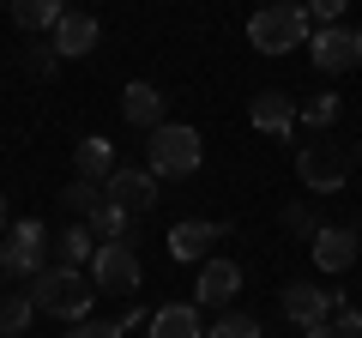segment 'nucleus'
I'll use <instances>...</instances> for the list:
<instances>
[{"mask_svg":"<svg viewBox=\"0 0 362 338\" xmlns=\"http://www.w3.org/2000/svg\"><path fill=\"white\" fill-rule=\"evenodd\" d=\"M30 302H37V314H54V320L78 326V320H90L97 284H90V272H78V266H49V272L30 278Z\"/></svg>","mask_w":362,"mask_h":338,"instance_id":"f257e3e1","label":"nucleus"},{"mask_svg":"<svg viewBox=\"0 0 362 338\" xmlns=\"http://www.w3.org/2000/svg\"><path fill=\"white\" fill-rule=\"evenodd\" d=\"M308 37H314V18H308V6H296V0L254 6V18H247V42H254L259 54H290Z\"/></svg>","mask_w":362,"mask_h":338,"instance_id":"f03ea898","label":"nucleus"},{"mask_svg":"<svg viewBox=\"0 0 362 338\" xmlns=\"http://www.w3.org/2000/svg\"><path fill=\"white\" fill-rule=\"evenodd\" d=\"M199 163H206V139L194 127H181V121H163L151 133V145H145V169L157 182H187Z\"/></svg>","mask_w":362,"mask_h":338,"instance_id":"7ed1b4c3","label":"nucleus"},{"mask_svg":"<svg viewBox=\"0 0 362 338\" xmlns=\"http://www.w3.org/2000/svg\"><path fill=\"white\" fill-rule=\"evenodd\" d=\"M0 272L25 278V284L37 272H49V230H42V218H18L6 230V242H0Z\"/></svg>","mask_w":362,"mask_h":338,"instance_id":"20e7f679","label":"nucleus"},{"mask_svg":"<svg viewBox=\"0 0 362 338\" xmlns=\"http://www.w3.org/2000/svg\"><path fill=\"white\" fill-rule=\"evenodd\" d=\"M308 61L320 66L326 78L362 66V30H356V25H320V30L308 37Z\"/></svg>","mask_w":362,"mask_h":338,"instance_id":"39448f33","label":"nucleus"},{"mask_svg":"<svg viewBox=\"0 0 362 338\" xmlns=\"http://www.w3.org/2000/svg\"><path fill=\"white\" fill-rule=\"evenodd\" d=\"M90 284H97V296H133L139 290V254H133V242L121 235V242H103L97 247V260H90Z\"/></svg>","mask_w":362,"mask_h":338,"instance_id":"423d86ee","label":"nucleus"},{"mask_svg":"<svg viewBox=\"0 0 362 338\" xmlns=\"http://www.w3.org/2000/svg\"><path fill=\"white\" fill-rule=\"evenodd\" d=\"M296 175H302V187H308V194H338V187L350 182V157L338 151V145H302Z\"/></svg>","mask_w":362,"mask_h":338,"instance_id":"0eeeda50","label":"nucleus"},{"mask_svg":"<svg viewBox=\"0 0 362 338\" xmlns=\"http://www.w3.org/2000/svg\"><path fill=\"white\" fill-rule=\"evenodd\" d=\"M278 308H284L290 326L308 332V326H326L338 314V296H332V290H320V284H284V290H278Z\"/></svg>","mask_w":362,"mask_h":338,"instance_id":"6e6552de","label":"nucleus"},{"mask_svg":"<svg viewBox=\"0 0 362 338\" xmlns=\"http://www.w3.org/2000/svg\"><path fill=\"white\" fill-rule=\"evenodd\" d=\"M247 115H254V127L266 133V139H290L296 133V97L290 91H254V103H247Z\"/></svg>","mask_w":362,"mask_h":338,"instance_id":"1a4fd4ad","label":"nucleus"},{"mask_svg":"<svg viewBox=\"0 0 362 338\" xmlns=\"http://www.w3.org/2000/svg\"><path fill=\"white\" fill-rule=\"evenodd\" d=\"M235 290H242V266L235 260H199V284H194L199 308H230Z\"/></svg>","mask_w":362,"mask_h":338,"instance_id":"9d476101","label":"nucleus"},{"mask_svg":"<svg viewBox=\"0 0 362 338\" xmlns=\"http://www.w3.org/2000/svg\"><path fill=\"white\" fill-rule=\"evenodd\" d=\"M163 109H169V97L157 91L151 78H133L127 91H121V115H127V127L157 133V127H163Z\"/></svg>","mask_w":362,"mask_h":338,"instance_id":"9b49d317","label":"nucleus"},{"mask_svg":"<svg viewBox=\"0 0 362 338\" xmlns=\"http://www.w3.org/2000/svg\"><path fill=\"white\" fill-rule=\"evenodd\" d=\"M314 266H320L326 278L350 272V266H356V235H350L344 223H320V235H314Z\"/></svg>","mask_w":362,"mask_h":338,"instance_id":"f8f14e48","label":"nucleus"},{"mask_svg":"<svg viewBox=\"0 0 362 338\" xmlns=\"http://www.w3.org/2000/svg\"><path fill=\"white\" fill-rule=\"evenodd\" d=\"M103 194L115 199V206H127L133 218H139V211H151V206H157V175H151V169H115Z\"/></svg>","mask_w":362,"mask_h":338,"instance_id":"ddd939ff","label":"nucleus"},{"mask_svg":"<svg viewBox=\"0 0 362 338\" xmlns=\"http://www.w3.org/2000/svg\"><path fill=\"white\" fill-rule=\"evenodd\" d=\"M145 338H206L199 302H163V308L145 320Z\"/></svg>","mask_w":362,"mask_h":338,"instance_id":"4468645a","label":"nucleus"},{"mask_svg":"<svg viewBox=\"0 0 362 338\" xmlns=\"http://www.w3.org/2000/svg\"><path fill=\"white\" fill-rule=\"evenodd\" d=\"M230 235V223H206V218H181L175 230H169V254L175 260H206V247L223 242Z\"/></svg>","mask_w":362,"mask_h":338,"instance_id":"2eb2a0df","label":"nucleus"},{"mask_svg":"<svg viewBox=\"0 0 362 338\" xmlns=\"http://www.w3.org/2000/svg\"><path fill=\"white\" fill-rule=\"evenodd\" d=\"M97 37H103V25L90 13H61V25H54V54H61V61H78V54L97 49Z\"/></svg>","mask_w":362,"mask_h":338,"instance_id":"dca6fc26","label":"nucleus"},{"mask_svg":"<svg viewBox=\"0 0 362 338\" xmlns=\"http://www.w3.org/2000/svg\"><path fill=\"white\" fill-rule=\"evenodd\" d=\"M115 145L103 139V133H90V139H78V151H73V175L78 182H97V187H109V175H115Z\"/></svg>","mask_w":362,"mask_h":338,"instance_id":"f3484780","label":"nucleus"},{"mask_svg":"<svg viewBox=\"0 0 362 338\" xmlns=\"http://www.w3.org/2000/svg\"><path fill=\"white\" fill-rule=\"evenodd\" d=\"M338 115H344V97H338V91H314L308 97V103H302V127H308V133H332L338 127Z\"/></svg>","mask_w":362,"mask_h":338,"instance_id":"a211bd4d","label":"nucleus"},{"mask_svg":"<svg viewBox=\"0 0 362 338\" xmlns=\"http://www.w3.org/2000/svg\"><path fill=\"white\" fill-rule=\"evenodd\" d=\"M30 320H37V302H30V290H0V338H18Z\"/></svg>","mask_w":362,"mask_h":338,"instance_id":"6ab92c4d","label":"nucleus"},{"mask_svg":"<svg viewBox=\"0 0 362 338\" xmlns=\"http://www.w3.org/2000/svg\"><path fill=\"white\" fill-rule=\"evenodd\" d=\"M6 13H13L18 30H54L61 25V0H13Z\"/></svg>","mask_w":362,"mask_h":338,"instance_id":"aec40b11","label":"nucleus"},{"mask_svg":"<svg viewBox=\"0 0 362 338\" xmlns=\"http://www.w3.org/2000/svg\"><path fill=\"white\" fill-rule=\"evenodd\" d=\"M85 223H90V235H97V242H121V235H127V223H133V211H127V206H115V199L103 194V206L90 211Z\"/></svg>","mask_w":362,"mask_h":338,"instance_id":"412c9836","label":"nucleus"},{"mask_svg":"<svg viewBox=\"0 0 362 338\" xmlns=\"http://www.w3.org/2000/svg\"><path fill=\"white\" fill-rule=\"evenodd\" d=\"M97 235H90V223H73V230H61V266H90L97 260Z\"/></svg>","mask_w":362,"mask_h":338,"instance_id":"4be33fe9","label":"nucleus"},{"mask_svg":"<svg viewBox=\"0 0 362 338\" xmlns=\"http://www.w3.org/2000/svg\"><path fill=\"white\" fill-rule=\"evenodd\" d=\"M206 338H266V326H259L254 314H242V308H223L218 320L206 326Z\"/></svg>","mask_w":362,"mask_h":338,"instance_id":"5701e85b","label":"nucleus"},{"mask_svg":"<svg viewBox=\"0 0 362 338\" xmlns=\"http://www.w3.org/2000/svg\"><path fill=\"white\" fill-rule=\"evenodd\" d=\"M61 199H66L73 211H85V218H90V211L103 206V187H97V182H78V175H73V182L61 187Z\"/></svg>","mask_w":362,"mask_h":338,"instance_id":"b1692460","label":"nucleus"},{"mask_svg":"<svg viewBox=\"0 0 362 338\" xmlns=\"http://www.w3.org/2000/svg\"><path fill=\"white\" fill-rule=\"evenodd\" d=\"M121 332H127L121 320H78V326H66L61 338H121Z\"/></svg>","mask_w":362,"mask_h":338,"instance_id":"393cba45","label":"nucleus"},{"mask_svg":"<svg viewBox=\"0 0 362 338\" xmlns=\"http://www.w3.org/2000/svg\"><path fill=\"white\" fill-rule=\"evenodd\" d=\"M284 230H296V235H320V218H314V206H284Z\"/></svg>","mask_w":362,"mask_h":338,"instance_id":"a878e982","label":"nucleus"},{"mask_svg":"<svg viewBox=\"0 0 362 338\" xmlns=\"http://www.w3.org/2000/svg\"><path fill=\"white\" fill-rule=\"evenodd\" d=\"M308 6V18H320V25H344V13H350V0H302Z\"/></svg>","mask_w":362,"mask_h":338,"instance_id":"bb28decb","label":"nucleus"},{"mask_svg":"<svg viewBox=\"0 0 362 338\" xmlns=\"http://www.w3.org/2000/svg\"><path fill=\"white\" fill-rule=\"evenodd\" d=\"M332 326H338V338H362V308H350V302H338Z\"/></svg>","mask_w":362,"mask_h":338,"instance_id":"cd10ccee","label":"nucleus"},{"mask_svg":"<svg viewBox=\"0 0 362 338\" xmlns=\"http://www.w3.org/2000/svg\"><path fill=\"white\" fill-rule=\"evenodd\" d=\"M54 61H61L54 49H37V54H30V66H37V73H54Z\"/></svg>","mask_w":362,"mask_h":338,"instance_id":"c85d7f7f","label":"nucleus"},{"mask_svg":"<svg viewBox=\"0 0 362 338\" xmlns=\"http://www.w3.org/2000/svg\"><path fill=\"white\" fill-rule=\"evenodd\" d=\"M302 338H338V326H332V320H326V326H308Z\"/></svg>","mask_w":362,"mask_h":338,"instance_id":"c756f323","label":"nucleus"},{"mask_svg":"<svg viewBox=\"0 0 362 338\" xmlns=\"http://www.w3.org/2000/svg\"><path fill=\"white\" fill-rule=\"evenodd\" d=\"M0 235H6V199H0Z\"/></svg>","mask_w":362,"mask_h":338,"instance_id":"7c9ffc66","label":"nucleus"},{"mask_svg":"<svg viewBox=\"0 0 362 338\" xmlns=\"http://www.w3.org/2000/svg\"><path fill=\"white\" fill-rule=\"evenodd\" d=\"M0 6H13V0H0Z\"/></svg>","mask_w":362,"mask_h":338,"instance_id":"2f4dec72","label":"nucleus"},{"mask_svg":"<svg viewBox=\"0 0 362 338\" xmlns=\"http://www.w3.org/2000/svg\"><path fill=\"white\" fill-rule=\"evenodd\" d=\"M259 6H272V0H259Z\"/></svg>","mask_w":362,"mask_h":338,"instance_id":"473e14b6","label":"nucleus"}]
</instances>
